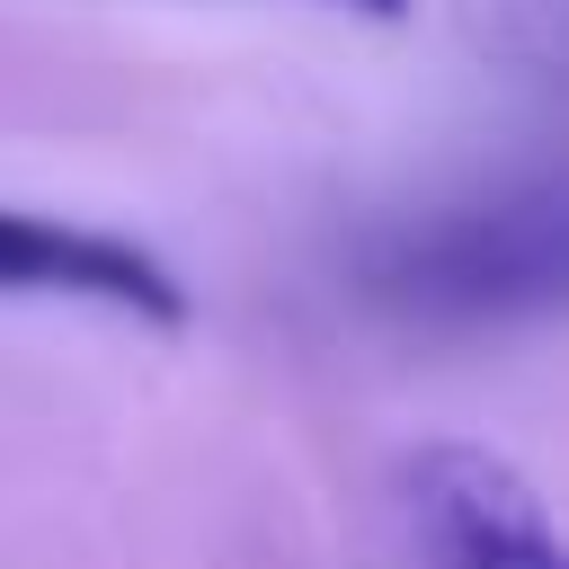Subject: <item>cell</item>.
Instances as JSON below:
<instances>
[{
    "instance_id": "obj_1",
    "label": "cell",
    "mask_w": 569,
    "mask_h": 569,
    "mask_svg": "<svg viewBox=\"0 0 569 569\" xmlns=\"http://www.w3.org/2000/svg\"><path fill=\"white\" fill-rule=\"evenodd\" d=\"M560 204L551 196H516V204H471V213H436L418 231H400L373 258V293L400 311H542L560 293Z\"/></svg>"
},
{
    "instance_id": "obj_2",
    "label": "cell",
    "mask_w": 569,
    "mask_h": 569,
    "mask_svg": "<svg viewBox=\"0 0 569 569\" xmlns=\"http://www.w3.org/2000/svg\"><path fill=\"white\" fill-rule=\"evenodd\" d=\"M409 525L427 569H560L551 542V507L533 498V480L480 445H427L400 471Z\"/></svg>"
},
{
    "instance_id": "obj_3",
    "label": "cell",
    "mask_w": 569,
    "mask_h": 569,
    "mask_svg": "<svg viewBox=\"0 0 569 569\" xmlns=\"http://www.w3.org/2000/svg\"><path fill=\"white\" fill-rule=\"evenodd\" d=\"M0 293L107 302V311L151 320V329H178V320H187V284L169 276V258H151V249L124 240V231L18 213V204H0Z\"/></svg>"
},
{
    "instance_id": "obj_4",
    "label": "cell",
    "mask_w": 569,
    "mask_h": 569,
    "mask_svg": "<svg viewBox=\"0 0 569 569\" xmlns=\"http://www.w3.org/2000/svg\"><path fill=\"white\" fill-rule=\"evenodd\" d=\"M347 9H373V18H400L409 0H347Z\"/></svg>"
}]
</instances>
